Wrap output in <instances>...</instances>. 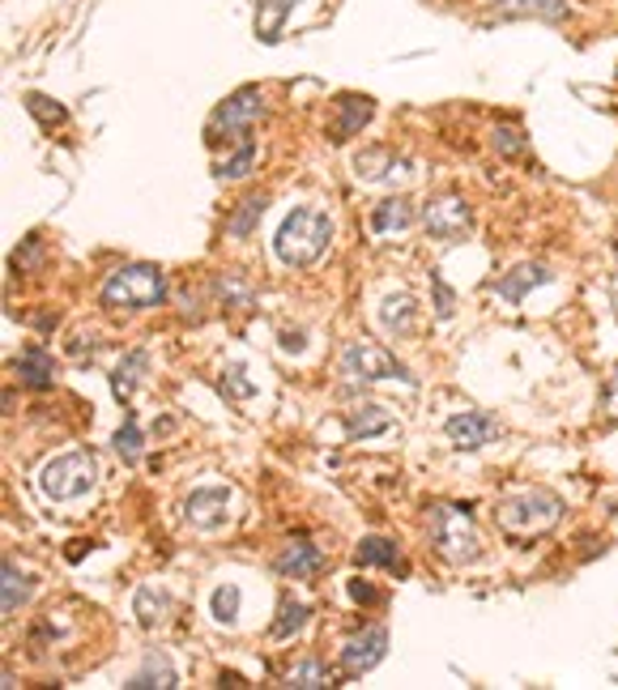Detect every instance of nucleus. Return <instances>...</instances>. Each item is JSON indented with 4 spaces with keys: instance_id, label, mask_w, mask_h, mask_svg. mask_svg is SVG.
I'll return each mask as SVG.
<instances>
[{
    "instance_id": "f257e3e1",
    "label": "nucleus",
    "mask_w": 618,
    "mask_h": 690,
    "mask_svg": "<svg viewBox=\"0 0 618 690\" xmlns=\"http://www.w3.org/2000/svg\"><path fill=\"white\" fill-rule=\"evenodd\" d=\"M329 244H333V222H329V213L316 209V205H295V209L282 218L277 235H273V256H277L286 269H311V264L329 251Z\"/></svg>"
},
{
    "instance_id": "f03ea898",
    "label": "nucleus",
    "mask_w": 618,
    "mask_h": 690,
    "mask_svg": "<svg viewBox=\"0 0 618 690\" xmlns=\"http://www.w3.org/2000/svg\"><path fill=\"white\" fill-rule=\"evenodd\" d=\"M427 538L435 554L453 567H465L482 554L478 529H473V507L469 503H431L427 507Z\"/></svg>"
},
{
    "instance_id": "7ed1b4c3",
    "label": "nucleus",
    "mask_w": 618,
    "mask_h": 690,
    "mask_svg": "<svg viewBox=\"0 0 618 690\" xmlns=\"http://www.w3.org/2000/svg\"><path fill=\"white\" fill-rule=\"evenodd\" d=\"M559 520H564V498L555 491H520L495 507V525H499L512 542L542 538V533H551Z\"/></svg>"
},
{
    "instance_id": "20e7f679",
    "label": "nucleus",
    "mask_w": 618,
    "mask_h": 690,
    "mask_svg": "<svg viewBox=\"0 0 618 690\" xmlns=\"http://www.w3.org/2000/svg\"><path fill=\"white\" fill-rule=\"evenodd\" d=\"M166 298V278L158 264H124L115 269L99 291V303L107 311H146V307H158Z\"/></svg>"
},
{
    "instance_id": "39448f33",
    "label": "nucleus",
    "mask_w": 618,
    "mask_h": 690,
    "mask_svg": "<svg viewBox=\"0 0 618 690\" xmlns=\"http://www.w3.org/2000/svg\"><path fill=\"white\" fill-rule=\"evenodd\" d=\"M264 115V90L260 86H244L235 90L231 99L218 102V111L209 115V128H206V141L213 153H222L226 146H239L248 141V128L257 124Z\"/></svg>"
},
{
    "instance_id": "423d86ee",
    "label": "nucleus",
    "mask_w": 618,
    "mask_h": 690,
    "mask_svg": "<svg viewBox=\"0 0 618 690\" xmlns=\"http://www.w3.org/2000/svg\"><path fill=\"white\" fill-rule=\"evenodd\" d=\"M342 375H346V384H359V389L384 384V380H397V384H406V389H418L410 367H406L393 349L371 345V342H350L342 349Z\"/></svg>"
},
{
    "instance_id": "0eeeda50",
    "label": "nucleus",
    "mask_w": 618,
    "mask_h": 690,
    "mask_svg": "<svg viewBox=\"0 0 618 690\" xmlns=\"http://www.w3.org/2000/svg\"><path fill=\"white\" fill-rule=\"evenodd\" d=\"M90 486H95V456H90L86 447H77V452H60V456H52V460L39 469V491L48 494L52 503L82 498Z\"/></svg>"
},
{
    "instance_id": "6e6552de",
    "label": "nucleus",
    "mask_w": 618,
    "mask_h": 690,
    "mask_svg": "<svg viewBox=\"0 0 618 690\" xmlns=\"http://www.w3.org/2000/svg\"><path fill=\"white\" fill-rule=\"evenodd\" d=\"M422 231L440 244H461L465 235L473 231V209L465 205V197L457 193H444L422 209Z\"/></svg>"
},
{
    "instance_id": "1a4fd4ad",
    "label": "nucleus",
    "mask_w": 618,
    "mask_h": 690,
    "mask_svg": "<svg viewBox=\"0 0 618 690\" xmlns=\"http://www.w3.org/2000/svg\"><path fill=\"white\" fill-rule=\"evenodd\" d=\"M388 652V631L384 627H362L342 648V678H362L371 674Z\"/></svg>"
},
{
    "instance_id": "9d476101",
    "label": "nucleus",
    "mask_w": 618,
    "mask_h": 690,
    "mask_svg": "<svg viewBox=\"0 0 618 690\" xmlns=\"http://www.w3.org/2000/svg\"><path fill=\"white\" fill-rule=\"evenodd\" d=\"M516 17L567 22L571 17V0H486V22H516Z\"/></svg>"
},
{
    "instance_id": "9b49d317",
    "label": "nucleus",
    "mask_w": 618,
    "mask_h": 690,
    "mask_svg": "<svg viewBox=\"0 0 618 690\" xmlns=\"http://www.w3.org/2000/svg\"><path fill=\"white\" fill-rule=\"evenodd\" d=\"M444 435L461 452H478V447H486L491 440H499V422L486 418V414H478V409H465V414H453L444 422Z\"/></svg>"
},
{
    "instance_id": "f8f14e48",
    "label": "nucleus",
    "mask_w": 618,
    "mask_h": 690,
    "mask_svg": "<svg viewBox=\"0 0 618 690\" xmlns=\"http://www.w3.org/2000/svg\"><path fill=\"white\" fill-rule=\"evenodd\" d=\"M555 282V269L551 264H512L491 291L504 298V303H524L537 286H551Z\"/></svg>"
},
{
    "instance_id": "ddd939ff",
    "label": "nucleus",
    "mask_w": 618,
    "mask_h": 690,
    "mask_svg": "<svg viewBox=\"0 0 618 690\" xmlns=\"http://www.w3.org/2000/svg\"><path fill=\"white\" fill-rule=\"evenodd\" d=\"M13 375H17V384L22 389H30V393H44V389H52V380H55V358L44 349V345H26L13 362Z\"/></svg>"
},
{
    "instance_id": "4468645a",
    "label": "nucleus",
    "mask_w": 618,
    "mask_h": 690,
    "mask_svg": "<svg viewBox=\"0 0 618 690\" xmlns=\"http://www.w3.org/2000/svg\"><path fill=\"white\" fill-rule=\"evenodd\" d=\"M273 567L286 580H308V576H316L324 567V554H320V545L311 542V538H295L291 545H282V554H277Z\"/></svg>"
},
{
    "instance_id": "2eb2a0df",
    "label": "nucleus",
    "mask_w": 618,
    "mask_h": 690,
    "mask_svg": "<svg viewBox=\"0 0 618 690\" xmlns=\"http://www.w3.org/2000/svg\"><path fill=\"white\" fill-rule=\"evenodd\" d=\"M333 111H337V120L329 124V137H333V141H346V137H355V133H362V128L371 124L375 102L367 99V95H342V99L333 102Z\"/></svg>"
},
{
    "instance_id": "dca6fc26",
    "label": "nucleus",
    "mask_w": 618,
    "mask_h": 690,
    "mask_svg": "<svg viewBox=\"0 0 618 690\" xmlns=\"http://www.w3.org/2000/svg\"><path fill=\"white\" fill-rule=\"evenodd\" d=\"M184 516L197 529H218L226 520V486H197L184 498Z\"/></svg>"
},
{
    "instance_id": "f3484780",
    "label": "nucleus",
    "mask_w": 618,
    "mask_h": 690,
    "mask_svg": "<svg viewBox=\"0 0 618 690\" xmlns=\"http://www.w3.org/2000/svg\"><path fill=\"white\" fill-rule=\"evenodd\" d=\"M282 687L286 690H329V687H342V674H333L320 656H304L299 665H291L282 674Z\"/></svg>"
},
{
    "instance_id": "a211bd4d",
    "label": "nucleus",
    "mask_w": 618,
    "mask_h": 690,
    "mask_svg": "<svg viewBox=\"0 0 618 690\" xmlns=\"http://www.w3.org/2000/svg\"><path fill=\"white\" fill-rule=\"evenodd\" d=\"M413 205L406 197H384L371 209V235H401L413 226Z\"/></svg>"
},
{
    "instance_id": "6ab92c4d",
    "label": "nucleus",
    "mask_w": 618,
    "mask_h": 690,
    "mask_svg": "<svg viewBox=\"0 0 618 690\" xmlns=\"http://www.w3.org/2000/svg\"><path fill=\"white\" fill-rule=\"evenodd\" d=\"M355 171H359V180H393V175H401V171H410V162L401 158V153H393V149L384 146H371L362 149L359 158H355Z\"/></svg>"
},
{
    "instance_id": "aec40b11",
    "label": "nucleus",
    "mask_w": 618,
    "mask_h": 690,
    "mask_svg": "<svg viewBox=\"0 0 618 690\" xmlns=\"http://www.w3.org/2000/svg\"><path fill=\"white\" fill-rule=\"evenodd\" d=\"M146 371H150L146 349H128V354L120 358V367L111 371V393H115V401H133L137 384L146 380Z\"/></svg>"
},
{
    "instance_id": "412c9836",
    "label": "nucleus",
    "mask_w": 618,
    "mask_h": 690,
    "mask_svg": "<svg viewBox=\"0 0 618 690\" xmlns=\"http://www.w3.org/2000/svg\"><path fill=\"white\" fill-rule=\"evenodd\" d=\"M355 558H359V567H388V571L406 576V563H401V554H397V542H393V538H380V533L362 538L359 550H355Z\"/></svg>"
},
{
    "instance_id": "4be33fe9",
    "label": "nucleus",
    "mask_w": 618,
    "mask_h": 690,
    "mask_svg": "<svg viewBox=\"0 0 618 690\" xmlns=\"http://www.w3.org/2000/svg\"><path fill=\"white\" fill-rule=\"evenodd\" d=\"M380 324H384L388 333H413V329H418V298L413 295L380 298Z\"/></svg>"
},
{
    "instance_id": "5701e85b",
    "label": "nucleus",
    "mask_w": 618,
    "mask_h": 690,
    "mask_svg": "<svg viewBox=\"0 0 618 690\" xmlns=\"http://www.w3.org/2000/svg\"><path fill=\"white\" fill-rule=\"evenodd\" d=\"M311 623V605L304 601H295V596H282L277 601V618H273V627H269V640H291V636H299L304 627Z\"/></svg>"
},
{
    "instance_id": "b1692460",
    "label": "nucleus",
    "mask_w": 618,
    "mask_h": 690,
    "mask_svg": "<svg viewBox=\"0 0 618 690\" xmlns=\"http://www.w3.org/2000/svg\"><path fill=\"white\" fill-rule=\"evenodd\" d=\"M30 580L22 576V567L17 563H0V614H17L22 605H26V596H30Z\"/></svg>"
},
{
    "instance_id": "393cba45",
    "label": "nucleus",
    "mask_w": 618,
    "mask_h": 690,
    "mask_svg": "<svg viewBox=\"0 0 618 690\" xmlns=\"http://www.w3.org/2000/svg\"><path fill=\"white\" fill-rule=\"evenodd\" d=\"M264 209H269V197H264V193H252L248 200H239V205L231 209V218H226V239H248V235L257 231V222L264 218Z\"/></svg>"
},
{
    "instance_id": "a878e982",
    "label": "nucleus",
    "mask_w": 618,
    "mask_h": 690,
    "mask_svg": "<svg viewBox=\"0 0 618 690\" xmlns=\"http://www.w3.org/2000/svg\"><path fill=\"white\" fill-rule=\"evenodd\" d=\"M384 431H393V418L380 409V405H362L355 409L350 418H346V435L362 444V440H371V435H384Z\"/></svg>"
},
{
    "instance_id": "bb28decb",
    "label": "nucleus",
    "mask_w": 618,
    "mask_h": 690,
    "mask_svg": "<svg viewBox=\"0 0 618 690\" xmlns=\"http://www.w3.org/2000/svg\"><path fill=\"white\" fill-rule=\"evenodd\" d=\"M252 162H257V146H252V137H248V141H239L231 153H213V175H218V180H244V175L252 171Z\"/></svg>"
},
{
    "instance_id": "cd10ccee",
    "label": "nucleus",
    "mask_w": 618,
    "mask_h": 690,
    "mask_svg": "<svg viewBox=\"0 0 618 690\" xmlns=\"http://www.w3.org/2000/svg\"><path fill=\"white\" fill-rule=\"evenodd\" d=\"M133 614H137V623L146 627V631H154L158 623L171 614V596L162 589H137L133 596Z\"/></svg>"
},
{
    "instance_id": "c85d7f7f",
    "label": "nucleus",
    "mask_w": 618,
    "mask_h": 690,
    "mask_svg": "<svg viewBox=\"0 0 618 690\" xmlns=\"http://www.w3.org/2000/svg\"><path fill=\"white\" fill-rule=\"evenodd\" d=\"M291 9H295V0H260L257 4V35L264 39V44H273V39L282 35V26H286Z\"/></svg>"
},
{
    "instance_id": "c756f323",
    "label": "nucleus",
    "mask_w": 618,
    "mask_h": 690,
    "mask_svg": "<svg viewBox=\"0 0 618 690\" xmlns=\"http://www.w3.org/2000/svg\"><path fill=\"white\" fill-rule=\"evenodd\" d=\"M124 687H128V690H146V687H150V690H171V687H180V674H175V669H171L162 656H154V661H150L146 669H137V674H133Z\"/></svg>"
},
{
    "instance_id": "7c9ffc66",
    "label": "nucleus",
    "mask_w": 618,
    "mask_h": 690,
    "mask_svg": "<svg viewBox=\"0 0 618 690\" xmlns=\"http://www.w3.org/2000/svg\"><path fill=\"white\" fill-rule=\"evenodd\" d=\"M239 601H244V592L235 589V584H218V589L209 592V618L222 623V627H231L239 618Z\"/></svg>"
},
{
    "instance_id": "2f4dec72",
    "label": "nucleus",
    "mask_w": 618,
    "mask_h": 690,
    "mask_svg": "<svg viewBox=\"0 0 618 690\" xmlns=\"http://www.w3.org/2000/svg\"><path fill=\"white\" fill-rule=\"evenodd\" d=\"M111 444H115V452H120L128 465H137V460H141V452H146V431H141V427L128 418V422H124V427L111 435Z\"/></svg>"
},
{
    "instance_id": "473e14b6",
    "label": "nucleus",
    "mask_w": 618,
    "mask_h": 690,
    "mask_svg": "<svg viewBox=\"0 0 618 690\" xmlns=\"http://www.w3.org/2000/svg\"><path fill=\"white\" fill-rule=\"evenodd\" d=\"M491 146L499 149V153H504V158H524V146H529V141H524V128H508V124H499V128H495V133H491Z\"/></svg>"
},
{
    "instance_id": "72a5a7b5",
    "label": "nucleus",
    "mask_w": 618,
    "mask_h": 690,
    "mask_svg": "<svg viewBox=\"0 0 618 690\" xmlns=\"http://www.w3.org/2000/svg\"><path fill=\"white\" fill-rule=\"evenodd\" d=\"M213 295L226 298L231 307H248V303H252V291H248L239 278H218V282H213Z\"/></svg>"
},
{
    "instance_id": "f704fd0d",
    "label": "nucleus",
    "mask_w": 618,
    "mask_h": 690,
    "mask_svg": "<svg viewBox=\"0 0 618 690\" xmlns=\"http://www.w3.org/2000/svg\"><path fill=\"white\" fill-rule=\"evenodd\" d=\"M26 107H30V115L44 120V124H64V120H69V111L55 107V99H44V95H26Z\"/></svg>"
},
{
    "instance_id": "c9c22d12",
    "label": "nucleus",
    "mask_w": 618,
    "mask_h": 690,
    "mask_svg": "<svg viewBox=\"0 0 618 690\" xmlns=\"http://www.w3.org/2000/svg\"><path fill=\"white\" fill-rule=\"evenodd\" d=\"M431 291H435V320H448L457 311V295L448 291V282L440 273H431Z\"/></svg>"
},
{
    "instance_id": "e433bc0d",
    "label": "nucleus",
    "mask_w": 618,
    "mask_h": 690,
    "mask_svg": "<svg viewBox=\"0 0 618 690\" xmlns=\"http://www.w3.org/2000/svg\"><path fill=\"white\" fill-rule=\"evenodd\" d=\"M39 247H44V239H39V235H26V244L13 251V260H9V264H13L17 273L35 269V264H39Z\"/></svg>"
},
{
    "instance_id": "4c0bfd02",
    "label": "nucleus",
    "mask_w": 618,
    "mask_h": 690,
    "mask_svg": "<svg viewBox=\"0 0 618 690\" xmlns=\"http://www.w3.org/2000/svg\"><path fill=\"white\" fill-rule=\"evenodd\" d=\"M222 393L231 396V401H248V396L257 393V389L244 380V367H231V371L222 375Z\"/></svg>"
},
{
    "instance_id": "58836bf2",
    "label": "nucleus",
    "mask_w": 618,
    "mask_h": 690,
    "mask_svg": "<svg viewBox=\"0 0 618 690\" xmlns=\"http://www.w3.org/2000/svg\"><path fill=\"white\" fill-rule=\"evenodd\" d=\"M602 414H606L610 422H618V371H610L606 384H602Z\"/></svg>"
},
{
    "instance_id": "ea45409f",
    "label": "nucleus",
    "mask_w": 618,
    "mask_h": 690,
    "mask_svg": "<svg viewBox=\"0 0 618 690\" xmlns=\"http://www.w3.org/2000/svg\"><path fill=\"white\" fill-rule=\"evenodd\" d=\"M346 592H350V601H359V605H375V601H380V592L371 589L367 580H350V584H346Z\"/></svg>"
},
{
    "instance_id": "a19ab883",
    "label": "nucleus",
    "mask_w": 618,
    "mask_h": 690,
    "mask_svg": "<svg viewBox=\"0 0 618 690\" xmlns=\"http://www.w3.org/2000/svg\"><path fill=\"white\" fill-rule=\"evenodd\" d=\"M277 342L286 345V349H291V354H299V349H304V333H282V337H277Z\"/></svg>"
},
{
    "instance_id": "79ce46f5",
    "label": "nucleus",
    "mask_w": 618,
    "mask_h": 690,
    "mask_svg": "<svg viewBox=\"0 0 618 690\" xmlns=\"http://www.w3.org/2000/svg\"><path fill=\"white\" fill-rule=\"evenodd\" d=\"M86 550H90V542H73L69 550H64V558H69V563H77V558H86Z\"/></svg>"
},
{
    "instance_id": "37998d69",
    "label": "nucleus",
    "mask_w": 618,
    "mask_h": 690,
    "mask_svg": "<svg viewBox=\"0 0 618 690\" xmlns=\"http://www.w3.org/2000/svg\"><path fill=\"white\" fill-rule=\"evenodd\" d=\"M218 687H244V682H239V674H222Z\"/></svg>"
},
{
    "instance_id": "c03bdc74",
    "label": "nucleus",
    "mask_w": 618,
    "mask_h": 690,
    "mask_svg": "<svg viewBox=\"0 0 618 690\" xmlns=\"http://www.w3.org/2000/svg\"><path fill=\"white\" fill-rule=\"evenodd\" d=\"M615 256H618V247H615Z\"/></svg>"
}]
</instances>
